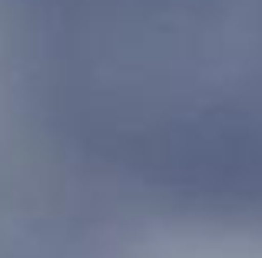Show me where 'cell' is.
<instances>
[{
    "label": "cell",
    "mask_w": 262,
    "mask_h": 258,
    "mask_svg": "<svg viewBox=\"0 0 262 258\" xmlns=\"http://www.w3.org/2000/svg\"><path fill=\"white\" fill-rule=\"evenodd\" d=\"M0 86L136 222L262 258V0H0Z\"/></svg>",
    "instance_id": "cell-1"
}]
</instances>
